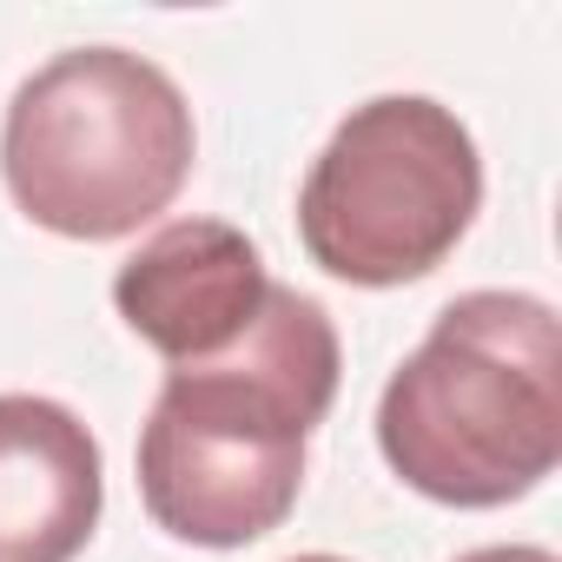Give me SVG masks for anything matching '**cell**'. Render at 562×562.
<instances>
[{
	"label": "cell",
	"mask_w": 562,
	"mask_h": 562,
	"mask_svg": "<svg viewBox=\"0 0 562 562\" xmlns=\"http://www.w3.org/2000/svg\"><path fill=\"white\" fill-rule=\"evenodd\" d=\"M457 562H555V555L536 549V542H503V549H470V555H457Z\"/></svg>",
	"instance_id": "obj_7"
},
{
	"label": "cell",
	"mask_w": 562,
	"mask_h": 562,
	"mask_svg": "<svg viewBox=\"0 0 562 562\" xmlns=\"http://www.w3.org/2000/svg\"><path fill=\"white\" fill-rule=\"evenodd\" d=\"M338 325L318 299L271 285L251 331L172 364L139 430L146 516L192 549H245L299 509L305 437L338 397Z\"/></svg>",
	"instance_id": "obj_1"
},
{
	"label": "cell",
	"mask_w": 562,
	"mask_h": 562,
	"mask_svg": "<svg viewBox=\"0 0 562 562\" xmlns=\"http://www.w3.org/2000/svg\"><path fill=\"white\" fill-rule=\"evenodd\" d=\"M100 503V437L54 397L0 391V562H74Z\"/></svg>",
	"instance_id": "obj_6"
},
{
	"label": "cell",
	"mask_w": 562,
	"mask_h": 562,
	"mask_svg": "<svg viewBox=\"0 0 562 562\" xmlns=\"http://www.w3.org/2000/svg\"><path fill=\"white\" fill-rule=\"evenodd\" d=\"M292 562H345V555H292Z\"/></svg>",
	"instance_id": "obj_8"
},
{
	"label": "cell",
	"mask_w": 562,
	"mask_h": 562,
	"mask_svg": "<svg viewBox=\"0 0 562 562\" xmlns=\"http://www.w3.org/2000/svg\"><path fill=\"white\" fill-rule=\"evenodd\" d=\"M192 106L166 67L126 47H74L27 74L0 120L14 205L80 245L153 225L192 172Z\"/></svg>",
	"instance_id": "obj_3"
},
{
	"label": "cell",
	"mask_w": 562,
	"mask_h": 562,
	"mask_svg": "<svg viewBox=\"0 0 562 562\" xmlns=\"http://www.w3.org/2000/svg\"><path fill=\"white\" fill-rule=\"evenodd\" d=\"M384 463L430 503L496 509L562 457V331L536 292H463L378 397Z\"/></svg>",
	"instance_id": "obj_2"
},
{
	"label": "cell",
	"mask_w": 562,
	"mask_h": 562,
	"mask_svg": "<svg viewBox=\"0 0 562 562\" xmlns=\"http://www.w3.org/2000/svg\"><path fill=\"white\" fill-rule=\"evenodd\" d=\"M265 258L225 218H172L159 225L113 278V305L133 338H146L166 364H205L232 351L265 312Z\"/></svg>",
	"instance_id": "obj_5"
},
{
	"label": "cell",
	"mask_w": 562,
	"mask_h": 562,
	"mask_svg": "<svg viewBox=\"0 0 562 562\" xmlns=\"http://www.w3.org/2000/svg\"><path fill=\"white\" fill-rule=\"evenodd\" d=\"M483 205L470 126L424 93H378L325 139L299 192V238L318 271L364 292L430 278Z\"/></svg>",
	"instance_id": "obj_4"
}]
</instances>
